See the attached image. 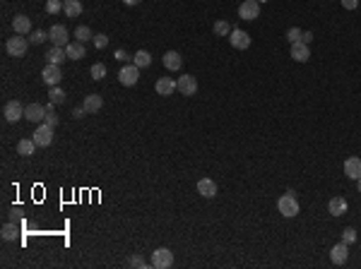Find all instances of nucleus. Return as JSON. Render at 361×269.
Listing matches in <instances>:
<instances>
[{
  "label": "nucleus",
  "instance_id": "38",
  "mask_svg": "<svg viewBox=\"0 0 361 269\" xmlns=\"http://www.w3.org/2000/svg\"><path fill=\"white\" fill-rule=\"evenodd\" d=\"M342 240H344V243H347V245H351V243H354V240H356V231H354V228H344V231H342Z\"/></svg>",
  "mask_w": 361,
  "mask_h": 269
},
{
  "label": "nucleus",
  "instance_id": "20",
  "mask_svg": "<svg viewBox=\"0 0 361 269\" xmlns=\"http://www.w3.org/2000/svg\"><path fill=\"white\" fill-rule=\"evenodd\" d=\"M65 53H67V60H82L85 58V43L70 41L65 46Z\"/></svg>",
  "mask_w": 361,
  "mask_h": 269
},
{
  "label": "nucleus",
  "instance_id": "9",
  "mask_svg": "<svg viewBox=\"0 0 361 269\" xmlns=\"http://www.w3.org/2000/svg\"><path fill=\"white\" fill-rule=\"evenodd\" d=\"M41 79H44L48 86H58L60 79H63V72H60V65H51L46 63V67L41 70Z\"/></svg>",
  "mask_w": 361,
  "mask_h": 269
},
{
  "label": "nucleus",
  "instance_id": "5",
  "mask_svg": "<svg viewBox=\"0 0 361 269\" xmlns=\"http://www.w3.org/2000/svg\"><path fill=\"white\" fill-rule=\"evenodd\" d=\"M39 147H48L51 142H53V125H48V123H39V128L34 130V137H32Z\"/></svg>",
  "mask_w": 361,
  "mask_h": 269
},
{
  "label": "nucleus",
  "instance_id": "42",
  "mask_svg": "<svg viewBox=\"0 0 361 269\" xmlns=\"http://www.w3.org/2000/svg\"><path fill=\"white\" fill-rule=\"evenodd\" d=\"M313 41V34L311 32H304V43H311Z\"/></svg>",
  "mask_w": 361,
  "mask_h": 269
},
{
  "label": "nucleus",
  "instance_id": "35",
  "mask_svg": "<svg viewBox=\"0 0 361 269\" xmlns=\"http://www.w3.org/2000/svg\"><path fill=\"white\" fill-rule=\"evenodd\" d=\"M60 10H63V0H48L46 3V12L48 15H58Z\"/></svg>",
  "mask_w": 361,
  "mask_h": 269
},
{
  "label": "nucleus",
  "instance_id": "14",
  "mask_svg": "<svg viewBox=\"0 0 361 269\" xmlns=\"http://www.w3.org/2000/svg\"><path fill=\"white\" fill-rule=\"evenodd\" d=\"M154 89H157V94H159V97H171L174 92H178V86H176V79H171V77H159Z\"/></svg>",
  "mask_w": 361,
  "mask_h": 269
},
{
  "label": "nucleus",
  "instance_id": "16",
  "mask_svg": "<svg viewBox=\"0 0 361 269\" xmlns=\"http://www.w3.org/2000/svg\"><path fill=\"white\" fill-rule=\"evenodd\" d=\"M197 193L202 195V197H207V200H212L217 195V183L212 178H200L197 181Z\"/></svg>",
  "mask_w": 361,
  "mask_h": 269
},
{
  "label": "nucleus",
  "instance_id": "6",
  "mask_svg": "<svg viewBox=\"0 0 361 269\" xmlns=\"http://www.w3.org/2000/svg\"><path fill=\"white\" fill-rule=\"evenodd\" d=\"M3 116H5V120H8V123H17V120L24 118V106L17 101V99H12V101H8V104H5V108H3Z\"/></svg>",
  "mask_w": 361,
  "mask_h": 269
},
{
  "label": "nucleus",
  "instance_id": "23",
  "mask_svg": "<svg viewBox=\"0 0 361 269\" xmlns=\"http://www.w3.org/2000/svg\"><path fill=\"white\" fill-rule=\"evenodd\" d=\"M328 212L332 216H342L347 212V200H344V197H332L328 202Z\"/></svg>",
  "mask_w": 361,
  "mask_h": 269
},
{
  "label": "nucleus",
  "instance_id": "10",
  "mask_svg": "<svg viewBox=\"0 0 361 269\" xmlns=\"http://www.w3.org/2000/svg\"><path fill=\"white\" fill-rule=\"evenodd\" d=\"M229 43L236 48V51H246V48L251 46V34L243 32V29H231Z\"/></svg>",
  "mask_w": 361,
  "mask_h": 269
},
{
  "label": "nucleus",
  "instance_id": "15",
  "mask_svg": "<svg viewBox=\"0 0 361 269\" xmlns=\"http://www.w3.org/2000/svg\"><path fill=\"white\" fill-rule=\"evenodd\" d=\"M344 175L351 178V181H359L361 178V159L359 156H349L344 161Z\"/></svg>",
  "mask_w": 361,
  "mask_h": 269
},
{
  "label": "nucleus",
  "instance_id": "43",
  "mask_svg": "<svg viewBox=\"0 0 361 269\" xmlns=\"http://www.w3.org/2000/svg\"><path fill=\"white\" fill-rule=\"evenodd\" d=\"M123 3H125V5H140L142 0H123Z\"/></svg>",
  "mask_w": 361,
  "mask_h": 269
},
{
  "label": "nucleus",
  "instance_id": "39",
  "mask_svg": "<svg viewBox=\"0 0 361 269\" xmlns=\"http://www.w3.org/2000/svg\"><path fill=\"white\" fill-rule=\"evenodd\" d=\"M342 8H344V10H356V8H359V0H342Z\"/></svg>",
  "mask_w": 361,
  "mask_h": 269
},
{
  "label": "nucleus",
  "instance_id": "26",
  "mask_svg": "<svg viewBox=\"0 0 361 269\" xmlns=\"http://www.w3.org/2000/svg\"><path fill=\"white\" fill-rule=\"evenodd\" d=\"M132 63L137 65V67H150V63H152V55L147 53V51H137V53L132 55Z\"/></svg>",
  "mask_w": 361,
  "mask_h": 269
},
{
  "label": "nucleus",
  "instance_id": "24",
  "mask_svg": "<svg viewBox=\"0 0 361 269\" xmlns=\"http://www.w3.org/2000/svg\"><path fill=\"white\" fill-rule=\"evenodd\" d=\"M82 3L80 0H63V12H65L67 17H80L82 15Z\"/></svg>",
  "mask_w": 361,
  "mask_h": 269
},
{
  "label": "nucleus",
  "instance_id": "17",
  "mask_svg": "<svg viewBox=\"0 0 361 269\" xmlns=\"http://www.w3.org/2000/svg\"><path fill=\"white\" fill-rule=\"evenodd\" d=\"M292 58H294L296 63H306L308 58H311V51H308V43H292Z\"/></svg>",
  "mask_w": 361,
  "mask_h": 269
},
{
  "label": "nucleus",
  "instance_id": "30",
  "mask_svg": "<svg viewBox=\"0 0 361 269\" xmlns=\"http://www.w3.org/2000/svg\"><path fill=\"white\" fill-rule=\"evenodd\" d=\"M214 34H217V36H227V34H231V24L227 20H217L214 22Z\"/></svg>",
  "mask_w": 361,
  "mask_h": 269
},
{
  "label": "nucleus",
  "instance_id": "40",
  "mask_svg": "<svg viewBox=\"0 0 361 269\" xmlns=\"http://www.w3.org/2000/svg\"><path fill=\"white\" fill-rule=\"evenodd\" d=\"M116 60H120V63H125V60H128V53H125L123 48H118V51H116Z\"/></svg>",
  "mask_w": 361,
  "mask_h": 269
},
{
  "label": "nucleus",
  "instance_id": "2",
  "mask_svg": "<svg viewBox=\"0 0 361 269\" xmlns=\"http://www.w3.org/2000/svg\"><path fill=\"white\" fill-rule=\"evenodd\" d=\"M27 48H29V41L24 39L22 34H15V36L8 39V43H5V51H8L12 58H22V55L27 53Z\"/></svg>",
  "mask_w": 361,
  "mask_h": 269
},
{
  "label": "nucleus",
  "instance_id": "33",
  "mask_svg": "<svg viewBox=\"0 0 361 269\" xmlns=\"http://www.w3.org/2000/svg\"><path fill=\"white\" fill-rule=\"evenodd\" d=\"M128 267H132V269H147V262H145L142 255H132V257L128 259Z\"/></svg>",
  "mask_w": 361,
  "mask_h": 269
},
{
  "label": "nucleus",
  "instance_id": "27",
  "mask_svg": "<svg viewBox=\"0 0 361 269\" xmlns=\"http://www.w3.org/2000/svg\"><path fill=\"white\" fill-rule=\"evenodd\" d=\"M75 39H77L80 43H87V41H92L94 36H92V29H89V27H85V24H80V27L75 29Z\"/></svg>",
  "mask_w": 361,
  "mask_h": 269
},
{
  "label": "nucleus",
  "instance_id": "29",
  "mask_svg": "<svg viewBox=\"0 0 361 269\" xmlns=\"http://www.w3.org/2000/svg\"><path fill=\"white\" fill-rule=\"evenodd\" d=\"M65 97H67V94L60 89V86H51V89H48V99H51L53 104H63V101H65Z\"/></svg>",
  "mask_w": 361,
  "mask_h": 269
},
{
  "label": "nucleus",
  "instance_id": "22",
  "mask_svg": "<svg viewBox=\"0 0 361 269\" xmlns=\"http://www.w3.org/2000/svg\"><path fill=\"white\" fill-rule=\"evenodd\" d=\"M101 106H104V99L99 97V94L85 97V104H82V108H85L87 113H97V111H101Z\"/></svg>",
  "mask_w": 361,
  "mask_h": 269
},
{
  "label": "nucleus",
  "instance_id": "19",
  "mask_svg": "<svg viewBox=\"0 0 361 269\" xmlns=\"http://www.w3.org/2000/svg\"><path fill=\"white\" fill-rule=\"evenodd\" d=\"M12 29H15V34H29L32 32V20L27 15H17L12 20Z\"/></svg>",
  "mask_w": 361,
  "mask_h": 269
},
{
  "label": "nucleus",
  "instance_id": "32",
  "mask_svg": "<svg viewBox=\"0 0 361 269\" xmlns=\"http://www.w3.org/2000/svg\"><path fill=\"white\" fill-rule=\"evenodd\" d=\"M0 236H3V240H15L17 238V226L15 224H5L3 231H0Z\"/></svg>",
  "mask_w": 361,
  "mask_h": 269
},
{
  "label": "nucleus",
  "instance_id": "34",
  "mask_svg": "<svg viewBox=\"0 0 361 269\" xmlns=\"http://www.w3.org/2000/svg\"><path fill=\"white\" fill-rule=\"evenodd\" d=\"M44 123H48V125H58V116H55V111H53V101H51V104H48V106H46V120Z\"/></svg>",
  "mask_w": 361,
  "mask_h": 269
},
{
  "label": "nucleus",
  "instance_id": "44",
  "mask_svg": "<svg viewBox=\"0 0 361 269\" xmlns=\"http://www.w3.org/2000/svg\"><path fill=\"white\" fill-rule=\"evenodd\" d=\"M356 183H359V193H361V178H359V181H356Z\"/></svg>",
  "mask_w": 361,
  "mask_h": 269
},
{
  "label": "nucleus",
  "instance_id": "8",
  "mask_svg": "<svg viewBox=\"0 0 361 269\" xmlns=\"http://www.w3.org/2000/svg\"><path fill=\"white\" fill-rule=\"evenodd\" d=\"M48 39H51V43H53V46L65 48L67 43H70V34H67V29L63 27V24H53V27L48 29Z\"/></svg>",
  "mask_w": 361,
  "mask_h": 269
},
{
  "label": "nucleus",
  "instance_id": "21",
  "mask_svg": "<svg viewBox=\"0 0 361 269\" xmlns=\"http://www.w3.org/2000/svg\"><path fill=\"white\" fill-rule=\"evenodd\" d=\"M181 65H183V58L178 51H166L164 53V67L166 70H181Z\"/></svg>",
  "mask_w": 361,
  "mask_h": 269
},
{
  "label": "nucleus",
  "instance_id": "7",
  "mask_svg": "<svg viewBox=\"0 0 361 269\" xmlns=\"http://www.w3.org/2000/svg\"><path fill=\"white\" fill-rule=\"evenodd\" d=\"M258 15H260V3L258 0H243L239 5V17L246 22L251 20H258Z\"/></svg>",
  "mask_w": 361,
  "mask_h": 269
},
{
  "label": "nucleus",
  "instance_id": "28",
  "mask_svg": "<svg viewBox=\"0 0 361 269\" xmlns=\"http://www.w3.org/2000/svg\"><path fill=\"white\" fill-rule=\"evenodd\" d=\"M89 75H92V79H104L106 77V65L104 63H94L92 67H89Z\"/></svg>",
  "mask_w": 361,
  "mask_h": 269
},
{
  "label": "nucleus",
  "instance_id": "25",
  "mask_svg": "<svg viewBox=\"0 0 361 269\" xmlns=\"http://www.w3.org/2000/svg\"><path fill=\"white\" fill-rule=\"evenodd\" d=\"M36 147H39V144L34 140H20L17 142V154H20V156H32Z\"/></svg>",
  "mask_w": 361,
  "mask_h": 269
},
{
  "label": "nucleus",
  "instance_id": "1",
  "mask_svg": "<svg viewBox=\"0 0 361 269\" xmlns=\"http://www.w3.org/2000/svg\"><path fill=\"white\" fill-rule=\"evenodd\" d=\"M277 209H279V214L286 216V219H294V216L299 214V202H296V197H294V193H292V190L279 197V202H277Z\"/></svg>",
  "mask_w": 361,
  "mask_h": 269
},
{
  "label": "nucleus",
  "instance_id": "3",
  "mask_svg": "<svg viewBox=\"0 0 361 269\" xmlns=\"http://www.w3.org/2000/svg\"><path fill=\"white\" fill-rule=\"evenodd\" d=\"M150 262H152L154 269H169L174 264V252L169 248H157L152 252V259H150Z\"/></svg>",
  "mask_w": 361,
  "mask_h": 269
},
{
  "label": "nucleus",
  "instance_id": "4",
  "mask_svg": "<svg viewBox=\"0 0 361 269\" xmlns=\"http://www.w3.org/2000/svg\"><path fill=\"white\" fill-rule=\"evenodd\" d=\"M118 79H120V84L123 86H135L137 84V79H140V67H137L135 63L123 65L120 72H118Z\"/></svg>",
  "mask_w": 361,
  "mask_h": 269
},
{
  "label": "nucleus",
  "instance_id": "45",
  "mask_svg": "<svg viewBox=\"0 0 361 269\" xmlns=\"http://www.w3.org/2000/svg\"><path fill=\"white\" fill-rule=\"evenodd\" d=\"M258 3H267V0H258Z\"/></svg>",
  "mask_w": 361,
  "mask_h": 269
},
{
  "label": "nucleus",
  "instance_id": "11",
  "mask_svg": "<svg viewBox=\"0 0 361 269\" xmlns=\"http://www.w3.org/2000/svg\"><path fill=\"white\" fill-rule=\"evenodd\" d=\"M176 86H178V92H181L183 97H193L197 92V79L193 75H181L176 79Z\"/></svg>",
  "mask_w": 361,
  "mask_h": 269
},
{
  "label": "nucleus",
  "instance_id": "37",
  "mask_svg": "<svg viewBox=\"0 0 361 269\" xmlns=\"http://www.w3.org/2000/svg\"><path fill=\"white\" fill-rule=\"evenodd\" d=\"M92 43H94L97 48H106V46H109V36H106V34H94Z\"/></svg>",
  "mask_w": 361,
  "mask_h": 269
},
{
  "label": "nucleus",
  "instance_id": "31",
  "mask_svg": "<svg viewBox=\"0 0 361 269\" xmlns=\"http://www.w3.org/2000/svg\"><path fill=\"white\" fill-rule=\"evenodd\" d=\"M286 41L289 43H301L304 41V32H301L299 27H292V29L286 32Z\"/></svg>",
  "mask_w": 361,
  "mask_h": 269
},
{
  "label": "nucleus",
  "instance_id": "36",
  "mask_svg": "<svg viewBox=\"0 0 361 269\" xmlns=\"http://www.w3.org/2000/svg\"><path fill=\"white\" fill-rule=\"evenodd\" d=\"M46 39H48V32H41V29H36V32L29 36V41L34 43V46H39V43H44Z\"/></svg>",
  "mask_w": 361,
  "mask_h": 269
},
{
  "label": "nucleus",
  "instance_id": "41",
  "mask_svg": "<svg viewBox=\"0 0 361 269\" xmlns=\"http://www.w3.org/2000/svg\"><path fill=\"white\" fill-rule=\"evenodd\" d=\"M85 113H87V111H85V108H75V111H73V116H75V118H82V116H85Z\"/></svg>",
  "mask_w": 361,
  "mask_h": 269
},
{
  "label": "nucleus",
  "instance_id": "12",
  "mask_svg": "<svg viewBox=\"0 0 361 269\" xmlns=\"http://www.w3.org/2000/svg\"><path fill=\"white\" fill-rule=\"evenodd\" d=\"M24 118L29 120V123H44L46 120V106H41V104H29V106H24Z\"/></svg>",
  "mask_w": 361,
  "mask_h": 269
},
{
  "label": "nucleus",
  "instance_id": "13",
  "mask_svg": "<svg viewBox=\"0 0 361 269\" xmlns=\"http://www.w3.org/2000/svg\"><path fill=\"white\" fill-rule=\"evenodd\" d=\"M330 259H332V264H344L347 259H349V245L342 240V243H337L335 248L330 250Z\"/></svg>",
  "mask_w": 361,
  "mask_h": 269
},
{
  "label": "nucleus",
  "instance_id": "18",
  "mask_svg": "<svg viewBox=\"0 0 361 269\" xmlns=\"http://www.w3.org/2000/svg\"><path fill=\"white\" fill-rule=\"evenodd\" d=\"M65 60H67V53H65V48H60V46H53L46 53V63H51V65H63Z\"/></svg>",
  "mask_w": 361,
  "mask_h": 269
}]
</instances>
